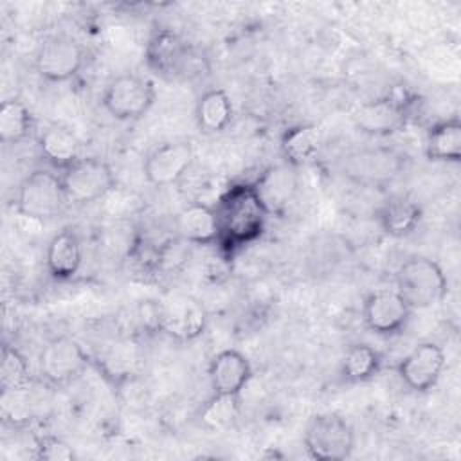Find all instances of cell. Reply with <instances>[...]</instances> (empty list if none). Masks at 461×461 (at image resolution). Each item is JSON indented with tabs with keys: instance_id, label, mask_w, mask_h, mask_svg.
<instances>
[{
	"instance_id": "obj_14",
	"label": "cell",
	"mask_w": 461,
	"mask_h": 461,
	"mask_svg": "<svg viewBox=\"0 0 461 461\" xmlns=\"http://www.w3.org/2000/svg\"><path fill=\"white\" fill-rule=\"evenodd\" d=\"M146 63L162 77H176L187 74L193 63V52L187 41L171 29H158L146 43Z\"/></svg>"
},
{
	"instance_id": "obj_1",
	"label": "cell",
	"mask_w": 461,
	"mask_h": 461,
	"mask_svg": "<svg viewBox=\"0 0 461 461\" xmlns=\"http://www.w3.org/2000/svg\"><path fill=\"white\" fill-rule=\"evenodd\" d=\"M218 216V250L230 259L241 249L258 241L267 229L268 211L259 200L252 182L230 184L214 203Z\"/></svg>"
},
{
	"instance_id": "obj_11",
	"label": "cell",
	"mask_w": 461,
	"mask_h": 461,
	"mask_svg": "<svg viewBox=\"0 0 461 461\" xmlns=\"http://www.w3.org/2000/svg\"><path fill=\"white\" fill-rule=\"evenodd\" d=\"M194 146L191 140H169L157 146L142 164V175L153 187L176 184L193 166Z\"/></svg>"
},
{
	"instance_id": "obj_4",
	"label": "cell",
	"mask_w": 461,
	"mask_h": 461,
	"mask_svg": "<svg viewBox=\"0 0 461 461\" xmlns=\"http://www.w3.org/2000/svg\"><path fill=\"white\" fill-rule=\"evenodd\" d=\"M304 448L317 461H342L353 454V427L335 412L312 416L304 430Z\"/></svg>"
},
{
	"instance_id": "obj_6",
	"label": "cell",
	"mask_w": 461,
	"mask_h": 461,
	"mask_svg": "<svg viewBox=\"0 0 461 461\" xmlns=\"http://www.w3.org/2000/svg\"><path fill=\"white\" fill-rule=\"evenodd\" d=\"M416 97L407 92H393L371 99L355 113L357 128L371 137H389L403 130L412 117Z\"/></svg>"
},
{
	"instance_id": "obj_25",
	"label": "cell",
	"mask_w": 461,
	"mask_h": 461,
	"mask_svg": "<svg viewBox=\"0 0 461 461\" xmlns=\"http://www.w3.org/2000/svg\"><path fill=\"white\" fill-rule=\"evenodd\" d=\"M382 369V355L369 344H353L340 360V376L348 384H360L375 378Z\"/></svg>"
},
{
	"instance_id": "obj_21",
	"label": "cell",
	"mask_w": 461,
	"mask_h": 461,
	"mask_svg": "<svg viewBox=\"0 0 461 461\" xmlns=\"http://www.w3.org/2000/svg\"><path fill=\"white\" fill-rule=\"evenodd\" d=\"M322 148V130L313 122H301L283 131L279 149L283 162L292 167L310 164Z\"/></svg>"
},
{
	"instance_id": "obj_29",
	"label": "cell",
	"mask_w": 461,
	"mask_h": 461,
	"mask_svg": "<svg viewBox=\"0 0 461 461\" xmlns=\"http://www.w3.org/2000/svg\"><path fill=\"white\" fill-rule=\"evenodd\" d=\"M0 412L2 420L13 427H25L32 420V396L31 387L0 391Z\"/></svg>"
},
{
	"instance_id": "obj_7",
	"label": "cell",
	"mask_w": 461,
	"mask_h": 461,
	"mask_svg": "<svg viewBox=\"0 0 461 461\" xmlns=\"http://www.w3.org/2000/svg\"><path fill=\"white\" fill-rule=\"evenodd\" d=\"M59 175L68 203L76 205L101 200L115 187L112 166L97 157H81Z\"/></svg>"
},
{
	"instance_id": "obj_13",
	"label": "cell",
	"mask_w": 461,
	"mask_h": 461,
	"mask_svg": "<svg viewBox=\"0 0 461 461\" xmlns=\"http://www.w3.org/2000/svg\"><path fill=\"white\" fill-rule=\"evenodd\" d=\"M447 364L445 351L436 342H420L396 366L400 380L414 393L430 391Z\"/></svg>"
},
{
	"instance_id": "obj_17",
	"label": "cell",
	"mask_w": 461,
	"mask_h": 461,
	"mask_svg": "<svg viewBox=\"0 0 461 461\" xmlns=\"http://www.w3.org/2000/svg\"><path fill=\"white\" fill-rule=\"evenodd\" d=\"M157 328L176 340L198 339L207 324L205 310L193 299H175L157 313Z\"/></svg>"
},
{
	"instance_id": "obj_2",
	"label": "cell",
	"mask_w": 461,
	"mask_h": 461,
	"mask_svg": "<svg viewBox=\"0 0 461 461\" xmlns=\"http://www.w3.org/2000/svg\"><path fill=\"white\" fill-rule=\"evenodd\" d=\"M394 288L411 310H427L445 297L447 276L438 261L425 256H412L398 267Z\"/></svg>"
},
{
	"instance_id": "obj_30",
	"label": "cell",
	"mask_w": 461,
	"mask_h": 461,
	"mask_svg": "<svg viewBox=\"0 0 461 461\" xmlns=\"http://www.w3.org/2000/svg\"><path fill=\"white\" fill-rule=\"evenodd\" d=\"M238 414L240 396L212 393V396L200 409V421L209 429H223L230 425Z\"/></svg>"
},
{
	"instance_id": "obj_20",
	"label": "cell",
	"mask_w": 461,
	"mask_h": 461,
	"mask_svg": "<svg viewBox=\"0 0 461 461\" xmlns=\"http://www.w3.org/2000/svg\"><path fill=\"white\" fill-rule=\"evenodd\" d=\"M375 218L387 236L405 238L420 227L423 212L416 200L405 194H394L376 209Z\"/></svg>"
},
{
	"instance_id": "obj_3",
	"label": "cell",
	"mask_w": 461,
	"mask_h": 461,
	"mask_svg": "<svg viewBox=\"0 0 461 461\" xmlns=\"http://www.w3.org/2000/svg\"><path fill=\"white\" fill-rule=\"evenodd\" d=\"M68 203L61 175L50 167L31 171L18 185L14 205L29 220L45 221L58 216Z\"/></svg>"
},
{
	"instance_id": "obj_5",
	"label": "cell",
	"mask_w": 461,
	"mask_h": 461,
	"mask_svg": "<svg viewBox=\"0 0 461 461\" xmlns=\"http://www.w3.org/2000/svg\"><path fill=\"white\" fill-rule=\"evenodd\" d=\"M157 99L155 83L139 74L113 77L101 97L104 112L115 121H137L144 117Z\"/></svg>"
},
{
	"instance_id": "obj_22",
	"label": "cell",
	"mask_w": 461,
	"mask_h": 461,
	"mask_svg": "<svg viewBox=\"0 0 461 461\" xmlns=\"http://www.w3.org/2000/svg\"><path fill=\"white\" fill-rule=\"evenodd\" d=\"M41 158L50 169L61 173L77 158H81V142L77 135L63 124H50L40 133L38 140Z\"/></svg>"
},
{
	"instance_id": "obj_12",
	"label": "cell",
	"mask_w": 461,
	"mask_h": 461,
	"mask_svg": "<svg viewBox=\"0 0 461 461\" xmlns=\"http://www.w3.org/2000/svg\"><path fill=\"white\" fill-rule=\"evenodd\" d=\"M403 169V157L394 149L376 148L357 151L344 160V175L369 187L391 184Z\"/></svg>"
},
{
	"instance_id": "obj_18",
	"label": "cell",
	"mask_w": 461,
	"mask_h": 461,
	"mask_svg": "<svg viewBox=\"0 0 461 461\" xmlns=\"http://www.w3.org/2000/svg\"><path fill=\"white\" fill-rule=\"evenodd\" d=\"M176 234L191 245H218L220 229L214 205L193 202L185 205L175 218Z\"/></svg>"
},
{
	"instance_id": "obj_31",
	"label": "cell",
	"mask_w": 461,
	"mask_h": 461,
	"mask_svg": "<svg viewBox=\"0 0 461 461\" xmlns=\"http://www.w3.org/2000/svg\"><path fill=\"white\" fill-rule=\"evenodd\" d=\"M34 457L41 461H72L74 448L54 434H40L34 438Z\"/></svg>"
},
{
	"instance_id": "obj_10",
	"label": "cell",
	"mask_w": 461,
	"mask_h": 461,
	"mask_svg": "<svg viewBox=\"0 0 461 461\" xmlns=\"http://www.w3.org/2000/svg\"><path fill=\"white\" fill-rule=\"evenodd\" d=\"M411 313L412 310L394 286L371 290L362 303L366 328L382 337H393L405 330Z\"/></svg>"
},
{
	"instance_id": "obj_16",
	"label": "cell",
	"mask_w": 461,
	"mask_h": 461,
	"mask_svg": "<svg viewBox=\"0 0 461 461\" xmlns=\"http://www.w3.org/2000/svg\"><path fill=\"white\" fill-rule=\"evenodd\" d=\"M207 373L212 393L240 396L250 382L254 369L245 353L234 348H227L212 355Z\"/></svg>"
},
{
	"instance_id": "obj_26",
	"label": "cell",
	"mask_w": 461,
	"mask_h": 461,
	"mask_svg": "<svg viewBox=\"0 0 461 461\" xmlns=\"http://www.w3.org/2000/svg\"><path fill=\"white\" fill-rule=\"evenodd\" d=\"M34 130V117L22 99H5L0 104V140L18 144Z\"/></svg>"
},
{
	"instance_id": "obj_19",
	"label": "cell",
	"mask_w": 461,
	"mask_h": 461,
	"mask_svg": "<svg viewBox=\"0 0 461 461\" xmlns=\"http://www.w3.org/2000/svg\"><path fill=\"white\" fill-rule=\"evenodd\" d=\"M83 265V243L72 229L52 236L45 250V267L52 279L70 281Z\"/></svg>"
},
{
	"instance_id": "obj_28",
	"label": "cell",
	"mask_w": 461,
	"mask_h": 461,
	"mask_svg": "<svg viewBox=\"0 0 461 461\" xmlns=\"http://www.w3.org/2000/svg\"><path fill=\"white\" fill-rule=\"evenodd\" d=\"M139 358V349L133 342H119L104 353V357L101 358V367L106 376L121 382L135 375Z\"/></svg>"
},
{
	"instance_id": "obj_9",
	"label": "cell",
	"mask_w": 461,
	"mask_h": 461,
	"mask_svg": "<svg viewBox=\"0 0 461 461\" xmlns=\"http://www.w3.org/2000/svg\"><path fill=\"white\" fill-rule=\"evenodd\" d=\"M90 358L83 346L70 337L50 339L40 351L38 367L41 378L52 387L72 384L83 375Z\"/></svg>"
},
{
	"instance_id": "obj_15",
	"label": "cell",
	"mask_w": 461,
	"mask_h": 461,
	"mask_svg": "<svg viewBox=\"0 0 461 461\" xmlns=\"http://www.w3.org/2000/svg\"><path fill=\"white\" fill-rule=\"evenodd\" d=\"M252 185L268 214L274 216L283 214L294 202L299 187V176L295 167L283 162L263 169L261 175L252 180Z\"/></svg>"
},
{
	"instance_id": "obj_8",
	"label": "cell",
	"mask_w": 461,
	"mask_h": 461,
	"mask_svg": "<svg viewBox=\"0 0 461 461\" xmlns=\"http://www.w3.org/2000/svg\"><path fill=\"white\" fill-rule=\"evenodd\" d=\"M85 61L86 50L76 38L56 34L38 47L34 68L49 83H67L81 72Z\"/></svg>"
},
{
	"instance_id": "obj_24",
	"label": "cell",
	"mask_w": 461,
	"mask_h": 461,
	"mask_svg": "<svg viewBox=\"0 0 461 461\" xmlns=\"http://www.w3.org/2000/svg\"><path fill=\"white\" fill-rule=\"evenodd\" d=\"M425 157L432 162L461 160V121L448 117L434 122L425 135Z\"/></svg>"
},
{
	"instance_id": "obj_23",
	"label": "cell",
	"mask_w": 461,
	"mask_h": 461,
	"mask_svg": "<svg viewBox=\"0 0 461 461\" xmlns=\"http://www.w3.org/2000/svg\"><path fill=\"white\" fill-rule=\"evenodd\" d=\"M234 117V104L227 90L209 88L202 92L194 104V121L202 133L216 135L227 130Z\"/></svg>"
},
{
	"instance_id": "obj_27",
	"label": "cell",
	"mask_w": 461,
	"mask_h": 461,
	"mask_svg": "<svg viewBox=\"0 0 461 461\" xmlns=\"http://www.w3.org/2000/svg\"><path fill=\"white\" fill-rule=\"evenodd\" d=\"M32 385L29 360L14 346L4 344L0 360V391L25 389Z\"/></svg>"
}]
</instances>
